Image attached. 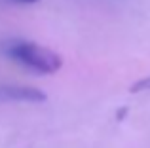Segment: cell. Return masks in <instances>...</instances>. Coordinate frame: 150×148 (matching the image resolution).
<instances>
[{
  "label": "cell",
  "mask_w": 150,
  "mask_h": 148,
  "mask_svg": "<svg viewBox=\"0 0 150 148\" xmlns=\"http://www.w3.org/2000/svg\"><path fill=\"white\" fill-rule=\"evenodd\" d=\"M129 89H131L133 93H139V91H146V89H150V76L148 78H143V80H139V82H135V84H133Z\"/></svg>",
  "instance_id": "3957f363"
},
{
  "label": "cell",
  "mask_w": 150,
  "mask_h": 148,
  "mask_svg": "<svg viewBox=\"0 0 150 148\" xmlns=\"http://www.w3.org/2000/svg\"><path fill=\"white\" fill-rule=\"evenodd\" d=\"M8 53L17 63L42 74H53L63 67V59L59 53L51 51L50 48H44V46L33 44V42H13Z\"/></svg>",
  "instance_id": "6da1fadb"
},
{
  "label": "cell",
  "mask_w": 150,
  "mask_h": 148,
  "mask_svg": "<svg viewBox=\"0 0 150 148\" xmlns=\"http://www.w3.org/2000/svg\"><path fill=\"white\" fill-rule=\"evenodd\" d=\"M0 99L19 101V103H44L46 93L36 87H25V85H2L0 87Z\"/></svg>",
  "instance_id": "7a4b0ae2"
},
{
  "label": "cell",
  "mask_w": 150,
  "mask_h": 148,
  "mask_svg": "<svg viewBox=\"0 0 150 148\" xmlns=\"http://www.w3.org/2000/svg\"><path fill=\"white\" fill-rule=\"evenodd\" d=\"M11 2H15V4H34V2H38V0H11Z\"/></svg>",
  "instance_id": "277c9868"
}]
</instances>
